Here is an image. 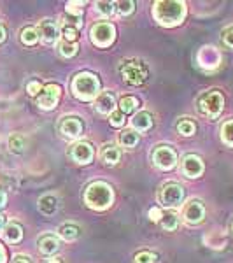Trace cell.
<instances>
[{
    "label": "cell",
    "instance_id": "obj_1",
    "mask_svg": "<svg viewBox=\"0 0 233 263\" xmlns=\"http://www.w3.org/2000/svg\"><path fill=\"white\" fill-rule=\"evenodd\" d=\"M152 16L163 27H176L186 18V4L181 0H158L152 4Z\"/></svg>",
    "mask_w": 233,
    "mask_h": 263
},
{
    "label": "cell",
    "instance_id": "obj_2",
    "mask_svg": "<svg viewBox=\"0 0 233 263\" xmlns=\"http://www.w3.org/2000/svg\"><path fill=\"white\" fill-rule=\"evenodd\" d=\"M112 202H114L112 186L107 184L105 181H95L91 184H88V188L84 190V203L90 209L105 211L107 207H111Z\"/></svg>",
    "mask_w": 233,
    "mask_h": 263
},
{
    "label": "cell",
    "instance_id": "obj_3",
    "mask_svg": "<svg viewBox=\"0 0 233 263\" xmlns=\"http://www.w3.org/2000/svg\"><path fill=\"white\" fill-rule=\"evenodd\" d=\"M72 93L75 99L83 102L96 100L100 95V81L95 74L91 72H79L74 79H72Z\"/></svg>",
    "mask_w": 233,
    "mask_h": 263
},
{
    "label": "cell",
    "instance_id": "obj_4",
    "mask_svg": "<svg viewBox=\"0 0 233 263\" xmlns=\"http://www.w3.org/2000/svg\"><path fill=\"white\" fill-rule=\"evenodd\" d=\"M158 197L163 207H167V209H177L184 202V188L179 182H173V181L165 182L162 188H160Z\"/></svg>",
    "mask_w": 233,
    "mask_h": 263
},
{
    "label": "cell",
    "instance_id": "obj_5",
    "mask_svg": "<svg viewBox=\"0 0 233 263\" xmlns=\"http://www.w3.org/2000/svg\"><path fill=\"white\" fill-rule=\"evenodd\" d=\"M224 107V99L219 91H207L198 99V111H200L203 116L210 118H218L221 114Z\"/></svg>",
    "mask_w": 233,
    "mask_h": 263
},
{
    "label": "cell",
    "instance_id": "obj_6",
    "mask_svg": "<svg viewBox=\"0 0 233 263\" xmlns=\"http://www.w3.org/2000/svg\"><path fill=\"white\" fill-rule=\"evenodd\" d=\"M90 39L96 48H109L116 39V28L109 21L95 23L90 30Z\"/></svg>",
    "mask_w": 233,
    "mask_h": 263
},
{
    "label": "cell",
    "instance_id": "obj_7",
    "mask_svg": "<svg viewBox=\"0 0 233 263\" xmlns=\"http://www.w3.org/2000/svg\"><path fill=\"white\" fill-rule=\"evenodd\" d=\"M121 76H123V79H125L126 83L137 86V84H142L144 81H146L147 69L144 67V63H141V62H128V63H125V65L121 67Z\"/></svg>",
    "mask_w": 233,
    "mask_h": 263
},
{
    "label": "cell",
    "instance_id": "obj_8",
    "mask_svg": "<svg viewBox=\"0 0 233 263\" xmlns=\"http://www.w3.org/2000/svg\"><path fill=\"white\" fill-rule=\"evenodd\" d=\"M152 163L160 171H170L177 163V155L170 146H158L152 151Z\"/></svg>",
    "mask_w": 233,
    "mask_h": 263
},
{
    "label": "cell",
    "instance_id": "obj_9",
    "mask_svg": "<svg viewBox=\"0 0 233 263\" xmlns=\"http://www.w3.org/2000/svg\"><path fill=\"white\" fill-rule=\"evenodd\" d=\"M62 97V88L58 84H48L44 86V90L41 91V95L37 97V105L44 111H51L58 105V100Z\"/></svg>",
    "mask_w": 233,
    "mask_h": 263
},
{
    "label": "cell",
    "instance_id": "obj_10",
    "mask_svg": "<svg viewBox=\"0 0 233 263\" xmlns=\"http://www.w3.org/2000/svg\"><path fill=\"white\" fill-rule=\"evenodd\" d=\"M69 156L74 160L75 163L88 165V163H91L93 156H95V151H93V146L90 142L79 141V142H75V144H72V146H70Z\"/></svg>",
    "mask_w": 233,
    "mask_h": 263
},
{
    "label": "cell",
    "instance_id": "obj_11",
    "mask_svg": "<svg viewBox=\"0 0 233 263\" xmlns=\"http://www.w3.org/2000/svg\"><path fill=\"white\" fill-rule=\"evenodd\" d=\"M58 132L65 139H77L83 134V121L77 116H65L58 123Z\"/></svg>",
    "mask_w": 233,
    "mask_h": 263
},
{
    "label": "cell",
    "instance_id": "obj_12",
    "mask_svg": "<svg viewBox=\"0 0 233 263\" xmlns=\"http://www.w3.org/2000/svg\"><path fill=\"white\" fill-rule=\"evenodd\" d=\"M181 172L189 179H197L203 174V162L197 155H186L181 162Z\"/></svg>",
    "mask_w": 233,
    "mask_h": 263
},
{
    "label": "cell",
    "instance_id": "obj_13",
    "mask_svg": "<svg viewBox=\"0 0 233 263\" xmlns=\"http://www.w3.org/2000/svg\"><path fill=\"white\" fill-rule=\"evenodd\" d=\"M183 218L188 224H198L205 218V207L200 200H189L183 209Z\"/></svg>",
    "mask_w": 233,
    "mask_h": 263
},
{
    "label": "cell",
    "instance_id": "obj_14",
    "mask_svg": "<svg viewBox=\"0 0 233 263\" xmlns=\"http://www.w3.org/2000/svg\"><path fill=\"white\" fill-rule=\"evenodd\" d=\"M39 35L41 39L46 42V44H54L58 39H60V28H58V23L51 18L42 20L39 23Z\"/></svg>",
    "mask_w": 233,
    "mask_h": 263
},
{
    "label": "cell",
    "instance_id": "obj_15",
    "mask_svg": "<svg viewBox=\"0 0 233 263\" xmlns=\"http://www.w3.org/2000/svg\"><path fill=\"white\" fill-rule=\"evenodd\" d=\"M219 62H221V54H219V51L212 48V46H205V48H202L200 53H198V63H200V67L214 69V67L219 65Z\"/></svg>",
    "mask_w": 233,
    "mask_h": 263
},
{
    "label": "cell",
    "instance_id": "obj_16",
    "mask_svg": "<svg viewBox=\"0 0 233 263\" xmlns=\"http://www.w3.org/2000/svg\"><path fill=\"white\" fill-rule=\"evenodd\" d=\"M116 107V99L112 91H102L95 100V111L99 114H111Z\"/></svg>",
    "mask_w": 233,
    "mask_h": 263
},
{
    "label": "cell",
    "instance_id": "obj_17",
    "mask_svg": "<svg viewBox=\"0 0 233 263\" xmlns=\"http://www.w3.org/2000/svg\"><path fill=\"white\" fill-rule=\"evenodd\" d=\"M37 248H39V251L42 254H46V256H51V254H54L60 249V240H58V237L51 235H42L39 239V242H37Z\"/></svg>",
    "mask_w": 233,
    "mask_h": 263
},
{
    "label": "cell",
    "instance_id": "obj_18",
    "mask_svg": "<svg viewBox=\"0 0 233 263\" xmlns=\"http://www.w3.org/2000/svg\"><path fill=\"white\" fill-rule=\"evenodd\" d=\"M100 158L105 165H116L121 158V151L116 144H104L100 149Z\"/></svg>",
    "mask_w": 233,
    "mask_h": 263
},
{
    "label": "cell",
    "instance_id": "obj_19",
    "mask_svg": "<svg viewBox=\"0 0 233 263\" xmlns=\"http://www.w3.org/2000/svg\"><path fill=\"white\" fill-rule=\"evenodd\" d=\"M2 237L6 242L9 244H18L21 239H23V228L20 227L18 223H9L4 227L2 230Z\"/></svg>",
    "mask_w": 233,
    "mask_h": 263
},
{
    "label": "cell",
    "instance_id": "obj_20",
    "mask_svg": "<svg viewBox=\"0 0 233 263\" xmlns=\"http://www.w3.org/2000/svg\"><path fill=\"white\" fill-rule=\"evenodd\" d=\"M39 211L42 214L51 216L58 211V198L54 195H44L39 200Z\"/></svg>",
    "mask_w": 233,
    "mask_h": 263
},
{
    "label": "cell",
    "instance_id": "obj_21",
    "mask_svg": "<svg viewBox=\"0 0 233 263\" xmlns=\"http://www.w3.org/2000/svg\"><path fill=\"white\" fill-rule=\"evenodd\" d=\"M132 126L139 132H147L152 126V116L146 111L135 114V116L132 118Z\"/></svg>",
    "mask_w": 233,
    "mask_h": 263
},
{
    "label": "cell",
    "instance_id": "obj_22",
    "mask_svg": "<svg viewBox=\"0 0 233 263\" xmlns=\"http://www.w3.org/2000/svg\"><path fill=\"white\" fill-rule=\"evenodd\" d=\"M20 39L25 46H35L37 42H39V32L33 27H25L23 30H21Z\"/></svg>",
    "mask_w": 233,
    "mask_h": 263
},
{
    "label": "cell",
    "instance_id": "obj_23",
    "mask_svg": "<svg viewBox=\"0 0 233 263\" xmlns=\"http://www.w3.org/2000/svg\"><path fill=\"white\" fill-rule=\"evenodd\" d=\"M25 146H27V141L21 134H12L9 137V149L14 155H21L25 151Z\"/></svg>",
    "mask_w": 233,
    "mask_h": 263
},
{
    "label": "cell",
    "instance_id": "obj_24",
    "mask_svg": "<svg viewBox=\"0 0 233 263\" xmlns=\"http://www.w3.org/2000/svg\"><path fill=\"white\" fill-rule=\"evenodd\" d=\"M160 223H162V228L165 232H173L177 228V224H179V218H177L176 213L167 211V213H163V218Z\"/></svg>",
    "mask_w": 233,
    "mask_h": 263
},
{
    "label": "cell",
    "instance_id": "obj_25",
    "mask_svg": "<svg viewBox=\"0 0 233 263\" xmlns=\"http://www.w3.org/2000/svg\"><path fill=\"white\" fill-rule=\"evenodd\" d=\"M120 144L123 147H135L139 144V134L133 130H125L120 134Z\"/></svg>",
    "mask_w": 233,
    "mask_h": 263
},
{
    "label": "cell",
    "instance_id": "obj_26",
    "mask_svg": "<svg viewBox=\"0 0 233 263\" xmlns=\"http://www.w3.org/2000/svg\"><path fill=\"white\" fill-rule=\"evenodd\" d=\"M58 233H60V237L63 240H75L79 237V228L75 227V224H62L60 228H58Z\"/></svg>",
    "mask_w": 233,
    "mask_h": 263
},
{
    "label": "cell",
    "instance_id": "obj_27",
    "mask_svg": "<svg viewBox=\"0 0 233 263\" xmlns=\"http://www.w3.org/2000/svg\"><path fill=\"white\" fill-rule=\"evenodd\" d=\"M60 35H63L65 42H75L79 37V28L77 25H67L63 23L62 25V30H60Z\"/></svg>",
    "mask_w": 233,
    "mask_h": 263
},
{
    "label": "cell",
    "instance_id": "obj_28",
    "mask_svg": "<svg viewBox=\"0 0 233 263\" xmlns=\"http://www.w3.org/2000/svg\"><path fill=\"white\" fill-rule=\"evenodd\" d=\"M177 132L181 135H184V137H189V135H193L197 132V125L189 118H183V120H179V123H177Z\"/></svg>",
    "mask_w": 233,
    "mask_h": 263
},
{
    "label": "cell",
    "instance_id": "obj_29",
    "mask_svg": "<svg viewBox=\"0 0 233 263\" xmlns=\"http://www.w3.org/2000/svg\"><path fill=\"white\" fill-rule=\"evenodd\" d=\"M137 107H139V100L135 99V97H123L120 100V111L125 114V116L130 112H133Z\"/></svg>",
    "mask_w": 233,
    "mask_h": 263
},
{
    "label": "cell",
    "instance_id": "obj_30",
    "mask_svg": "<svg viewBox=\"0 0 233 263\" xmlns=\"http://www.w3.org/2000/svg\"><path fill=\"white\" fill-rule=\"evenodd\" d=\"M77 44L75 42H60L58 44V51H60V54L63 58H72V57H75V53H77Z\"/></svg>",
    "mask_w": 233,
    "mask_h": 263
},
{
    "label": "cell",
    "instance_id": "obj_31",
    "mask_svg": "<svg viewBox=\"0 0 233 263\" xmlns=\"http://www.w3.org/2000/svg\"><path fill=\"white\" fill-rule=\"evenodd\" d=\"M221 139L226 146L233 147V120L226 121L224 125L221 126Z\"/></svg>",
    "mask_w": 233,
    "mask_h": 263
},
{
    "label": "cell",
    "instance_id": "obj_32",
    "mask_svg": "<svg viewBox=\"0 0 233 263\" xmlns=\"http://www.w3.org/2000/svg\"><path fill=\"white\" fill-rule=\"evenodd\" d=\"M95 11L102 16H112L114 11H116V6L112 2H96Z\"/></svg>",
    "mask_w": 233,
    "mask_h": 263
},
{
    "label": "cell",
    "instance_id": "obj_33",
    "mask_svg": "<svg viewBox=\"0 0 233 263\" xmlns=\"http://www.w3.org/2000/svg\"><path fill=\"white\" fill-rule=\"evenodd\" d=\"M67 12L79 20L84 12V2H69L67 4Z\"/></svg>",
    "mask_w": 233,
    "mask_h": 263
},
{
    "label": "cell",
    "instance_id": "obj_34",
    "mask_svg": "<svg viewBox=\"0 0 233 263\" xmlns=\"http://www.w3.org/2000/svg\"><path fill=\"white\" fill-rule=\"evenodd\" d=\"M125 120H126V116L121 111H114L109 114V121H111V125L116 126V128H120V126L125 125Z\"/></svg>",
    "mask_w": 233,
    "mask_h": 263
},
{
    "label": "cell",
    "instance_id": "obj_35",
    "mask_svg": "<svg viewBox=\"0 0 233 263\" xmlns=\"http://www.w3.org/2000/svg\"><path fill=\"white\" fill-rule=\"evenodd\" d=\"M133 260H135V263H154L156 254H152L149 251H141V253L135 254Z\"/></svg>",
    "mask_w": 233,
    "mask_h": 263
},
{
    "label": "cell",
    "instance_id": "obj_36",
    "mask_svg": "<svg viewBox=\"0 0 233 263\" xmlns=\"http://www.w3.org/2000/svg\"><path fill=\"white\" fill-rule=\"evenodd\" d=\"M135 11V2H120L118 4V12H120L121 16H128L132 14V12Z\"/></svg>",
    "mask_w": 233,
    "mask_h": 263
},
{
    "label": "cell",
    "instance_id": "obj_37",
    "mask_svg": "<svg viewBox=\"0 0 233 263\" xmlns=\"http://www.w3.org/2000/svg\"><path fill=\"white\" fill-rule=\"evenodd\" d=\"M44 90V88L41 86V83L39 81H30L27 84V91L30 93L32 97H35V95H39V93Z\"/></svg>",
    "mask_w": 233,
    "mask_h": 263
},
{
    "label": "cell",
    "instance_id": "obj_38",
    "mask_svg": "<svg viewBox=\"0 0 233 263\" xmlns=\"http://www.w3.org/2000/svg\"><path fill=\"white\" fill-rule=\"evenodd\" d=\"M223 42H224V46L233 49V27L226 28V30L223 32Z\"/></svg>",
    "mask_w": 233,
    "mask_h": 263
},
{
    "label": "cell",
    "instance_id": "obj_39",
    "mask_svg": "<svg viewBox=\"0 0 233 263\" xmlns=\"http://www.w3.org/2000/svg\"><path fill=\"white\" fill-rule=\"evenodd\" d=\"M162 218H163V211L160 209V207H152V209L149 211V219L152 223L162 221Z\"/></svg>",
    "mask_w": 233,
    "mask_h": 263
},
{
    "label": "cell",
    "instance_id": "obj_40",
    "mask_svg": "<svg viewBox=\"0 0 233 263\" xmlns=\"http://www.w3.org/2000/svg\"><path fill=\"white\" fill-rule=\"evenodd\" d=\"M6 203H7V195H6V192H4L2 188H0V209H4V207H6Z\"/></svg>",
    "mask_w": 233,
    "mask_h": 263
},
{
    "label": "cell",
    "instance_id": "obj_41",
    "mask_svg": "<svg viewBox=\"0 0 233 263\" xmlns=\"http://www.w3.org/2000/svg\"><path fill=\"white\" fill-rule=\"evenodd\" d=\"M12 263H30V258L23 256V254H18V256L14 258V261H12Z\"/></svg>",
    "mask_w": 233,
    "mask_h": 263
},
{
    "label": "cell",
    "instance_id": "obj_42",
    "mask_svg": "<svg viewBox=\"0 0 233 263\" xmlns=\"http://www.w3.org/2000/svg\"><path fill=\"white\" fill-rule=\"evenodd\" d=\"M7 260V254H6V249H4V246L0 244V263H6Z\"/></svg>",
    "mask_w": 233,
    "mask_h": 263
},
{
    "label": "cell",
    "instance_id": "obj_43",
    "mask_svg": "<svg viewBox=\"0 0 233 263\" xmlns=\"http://www.w3.org/2000/svg\"><path fill=\"white\" fill-rule=\"evenodd\" d=\"M7 33H6V28H4V25H0V44H2L4 41H6Z\"/></svg>",
    "mask_w": 233,
    "mask_h": 263
},
{
    "label": "cell",
    "instance_id": "obj_44",
    "mask_svg": "<svg viewBox=\"0 0 233 263\" xmlns=\"http://www.w3.org/2000/svg\"><path fill=\"white\" fill-rule=\"evenodd\" d=\"M4 227H6V218H4V216L0 214V232L4 230Z\"/></svg>",
    "mask_w": 233,
    "mask_h": 263
},
{
    "label": "cell",
    "instance_id": "obj_45",
    "mask_svg": "<svg viewBox=\"0 0 233 263\" xmlns=\"http://www.w3.org/2000/svg\"><path fill=\"white\" fill-rule=\"evenodd\" d=\"M48 263H62V260H60V258H51Z\"/></svg>",
    "mask_w": 233,
    "mask_h": 263
},
{
    "label": "cell",
    "instance_id": "obj_46",
    "mask_svg": "<svg viewBox=\"0 0 233 263\" xmlns=\"http://www.w3.org/2000/svg\"><path fill=\"white\" fill-rule=\"evenodd\" d=\"M231 230H233V223H231Z\"/></svg>",
    "mask_w": 233,
    "mask_h": 263
}]
</instances>
